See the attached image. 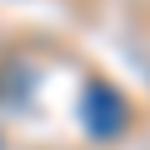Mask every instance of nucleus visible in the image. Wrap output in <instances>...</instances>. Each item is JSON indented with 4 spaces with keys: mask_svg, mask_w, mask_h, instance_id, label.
<instances>
[{
    "mask_svg": "<svg viewBox=\"0 0 150 150\" xmlns=\"http://www.w3.org/2000/svg\"><path fill=\"white\" fill-rule=\"evenodd\" d=\"M80 120H85V130H90L95 140H115V135L130 125V105H125V95H120L115 85L90 80V85H85V110H80Z\"/></svg>",
    "mask_w": 150,
    "mask_h": 150,
    "instance_id": "nucleus-1",
    "label": "nucleus"
}]
</instances>
